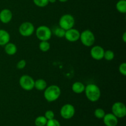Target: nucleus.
<instances>
[{
  "mask_svg": "<svg viewBox=\"0 0 126 126\" xmlns=\"http://www.w3.org/2000/svg\"><path fill=\"white\" fill-rule=\"evenodd\" d=\"M85 95L87 99L91 102H95L101 97V91L100 87L95 84H89L85 87Z\"/></svg>",
  "mask_w": 126,
  "mask_h": 126,
  "instance_id": "1",
  "label": "nucleus"
},
{
  "mask_svg": "<svg viewBox=\"0 0 126 126\" xmlns=\"http://www.w3.org/2000/svg\"><path fill=\"white\" fill-rule=\"evenodd\" d=\"M61 95V89L57 85L47 86L44 90V97L48 102H53L59 99Z\"/></svg>",
  "mask_w": 126,
  "mask_h": 126,
  "instance_id": "2",
  "label": "nucleus"
},
{
  "mask_svg": "<svg viewBox=\"0 0 126 126\" xmlns=\"http://www.w3.org/2000/svg\"><path fill=\"white\" fill-rule=\"evenodd\" d=\"M35 34L39 40L49 41L52 35V30L46 25H41L35 30Z\"/></svg>",
  "mask_w": 126,
  "mask_h": 126,
  "instance_id": "3",
  "label": "nucleus"
},
{
  "mask_svg": "<svg viewBox=\"0 0 126 126\" xmlns=\"http://www.w3.org/2000/svg\"><path fill=\"white\" fill-rule=\"evenodd\" d=\"M79 39L84 46L86 47H91L94 44L95 37L92 31L90 30H85L80 33Z\"/></svg>",
  "mask_w": 126,
  "mask_h": 126,
  "instance_id": "4",
  "label": "nucleus"
},
{
  "mask_svg": "<svg viewBox=\"0 0 126 126\" xmlns=\"http://www.w3.org/2000/svg\"><path fill=\"white\" fill-rule=\"evenodd\" d=\"M75 23V18L72 15L69 14L63 15L60 18L59 22V27H60L65 30H68L70 28H73Z\"/></svg>",
  "mask_w": 126,
  "mask_h": 126,
  "instance_id": "5",
  "label": "nucleus"
},
{
  "mask_svg": "<svg viewBox=\"0 0 126 126\" xmlns=\"http://www.w3.org/2000/svg\"><path fill=\"white\" fill-rule=\"evenodd\" d=\"M19 84L21 88L25 91H32L33 89H34V80L32 76L24 75L20 78Z\"/></svg>",
  "mask_w": 126,
  "mask_h": 126,
  "instance_id": "6",
  "label": "nucleus"
},
{
  "mask_svg": "<svg viewBox=\"0 0 126 126\" xmlns=\"http://www.w3.org/2000/svg\"><path fill=\"white\" fill-rule=\"evenodd\" d=\"M18 32L22 36L28 37L34 33L35 32V28L32 22H25L20 25Z\"/></svg>",
  "mask_w": 126,
  "mask_h": 126,
  "instance_id": "7",
  "label": "nucleus"
},
{
  "mask_svg": "<svg viewBox=\"0 0 126 126\" xmlns=\"http://www.w3.org/2000/svg\"><path fill=\"white\" fill-rule=\"evenodd\" d=\"M111 111L112 113L118 118H123L126 115V107L123 102H117L113 103Z\"/></svg>",
  "mask_w": 126,
  "mask_h": 126,
  "instance_id": "8",
  "label": "nucleus"
},
{
  "mask_svg": "<svg viewBox=\"0 0 126 126\" xmlns=\"http://www.w3.org/2000/svg\"><path fill=\"white\" fill-rule=\"evenodd\" d=\"M60 116L65 119H70L75 116V108L70 103L62 106L60 111Z\"/></svg>",
  "mask_w": 126,
  "mask_h": 126,
  "instance_id": "9",
  "label": "nucleus"
},
{
  "mask_svg": "<svg viewBox=\"0 0 126 126\" xmlns=\"http://www.w3.org/2000/svg\"><path fill=\"white\" fill-rule=\"evenodd\" d=\"M80 32L75 28H70L66 30L64 38L69 42H76L79 39Z\"/></svg>",
  "mask_w": 126,
  "mask_h": 126,
  "instance_id": "10",
  "label": "nucleus"
},
{
  "mask_svg": "<svg viewBox=\"0 0 126 126\" xmlns=\"http://www.w3.org/2000/svg\"><path fill=\"white\" fill-rule=\"evenodd\" d=\"M105 50L100 46H95L92 47L91 49V57L93 59L95 60H100L103 59Z\"/></svg>",
  "mask_w": 126,
  "mask_h": 126,
  "instance_id": "11",
  "label": "nucleus"
},
{
  "mask_svg": "<svg viewBox=\"0 0 126 126\" xmlns=\"http://www.w3.org/2000/svg\"><path fill=\"white\" fill-rule=\"evenodd\" d=\"M102 119L106 126H116L118 124V118L113 113L105 114Z\"/></svg>",
  "mask_w": 126,
  "mask_h": 126,
  "instance_id": "12",
  "label": "nucleus"
},
{
  "mask_svg": "<svg viewBox=\"0 0 126 126\" xmlns=\"http://www.w3.org/2000/svg\"><path fill=\"white\" fill-rule=\"evenodd\" d=\"M12 11L8 9H4L0 12V21L5 24L9 23L12 20Z\"/></svg>",
  "mask_w": 126,
  "mask_h": 126,
  "instance_id": "13",
  "label": "nucleus"
},
{
  "mask_svg": "<svg viewBox=\"0 0 126 126\" xmlns=\"http://www.w3.org/2000/svg\"><path fill=\"white\" fill-rule=\"evenodd\" d=\"M10 34L8 32L3 29H0V46H4L10 41Z\"/></svg>",
  "mask_w": 126,
  "mask_h": 126,
  "instance_id": "14",
  "label": "nucleus"
},
{
  "mask_svg": "<svg viewBox=\"0 0 126 126\" xmlns=\"http://www.w3.org/2000/svg\"><path fill=\"white\" fill-rule=\"evenodd\" d=\"M85 85L83 83L79 81H76V82H74L71 87V89H72L73 92L77 94H82V92H84L85 90Z\"/></svg>",
  "mask_w": 126,
  "mask_h": 126,
  "instance_id": "15",
  "label": "nucleus"
},
{
  "mask_svg": "<svg viewBox=\"0 0 126 126\" xmlns=\"http://www.w3.org/2000/svg\"><path fill=\"white\" fill-rule=\"evenodd\" d=\"M4 51L9 55H14L17 53V47L15 44L9 42L4 46Z\"/></svg>",
  "mask_w": 126,
  "mask_h": 126,
  "instance_id": "16",
  "label": "nucleus"
},
{
  "mask_svg": "<svg viewBox=\"0 0 126 126\" xmlns=\"http://www.w3.org/2000/svg\"><path fill=\"white\" fill-rule=\"evenodd\" d=\"M47 87V82L43 79H38L34 81V88H35L38 91H44Z\"/></svg>",
  "mask_w": 126,
  "mask_h": 126,
  "instance_id": "17",
  "label": "nucleus"
},
{
  "mask_svg": "<svg viewBox=\"0 0 126 126\" xmlns=\"http://www.w3.org/2000/svg\"><path fill=\"white\" fill-rule=\"evenodd\" d=\"M117 11L121 14H125L126 12V0H119L116 4Z\"/></svg>",
  "mask_w": 126,
  "mask_h": 126,
  "instance_id": "18",
  "label": "nucleus"
},
{
  "mask_svg": "<svg viewBox=\"0 0 126 126\" xmlns=\"http://www.w3.org/2000/svg\"><path fill=\"white\" fill-rule=\"evenodd\" d=\"M65 32H66V30H65L64 29L62 28L61 27H59H59H55V28L53 29V30L52 31L53 34L59 38H63V37L65 36Z\"/></svg>",
  "mask_w": 126,
  "mask_h": 126,
  "instance_id": "19",
  "label": "nucleus"
},
{
  "mask_svg": "<svg viewBox=\"0 0 126 126\" xmlns=\"http://www.w3.org/2000/svg\"><path fill=\"white\" fill-rule=\"evenodd\" d=\"M47 119L44 116H39L34 120V124L36 126H46Z\"/></svg>",
  "mask_w": 126,
  "mask_h": 126,
  "instance_id": "20",
  "label": "nucleus"
},
{
  "mask_svg": "<svg viewBox=\"0 0 126 126\" xmlns=\"http://www.w3.org/2000/svg\"><path fill=\"white\" fill-rule=\"evenodd\" d=\"M39 48L43 52H46L50 49V44L48 41H41L39 44Z\"/></svg>",
  "mask_w": 126,
  "mask_h": 126,
  "instance_id": "21",
  "label": "nucleus"
},
{
  "mask_svg": "<svg viewBox=\"0 0 126 126\" xmlns=\"http://www.w3.org/2000/svg\"><path fill=\"white\" fill-rule=\"evenodd\" d=\"M114 56H115V55H114V53L113 50H105L103 59H105L106 60H107V61H111V60H113L114 58Z\"/></svg>",
  "mask_w": 126,
  "mask_h": 126,
  "instance_id": "22",
  "label": "nucleus"
},
{
  "mask_svg": "<svg viewBox=\"0 0 126 126\" xmlns=\"http://www.w3.org/2000/svg\"><path fill=\"white\" fill-rule=\"evenodd\" d=\"M105 111L104 110H103L102 108H97V109L95 110L94 111V116L95 118H97V119H103V117L105 115Z\"/></svg>",
  "mask_w": 126,
  "mask_h": 126,
  "instance_id": "23",
  "label": "nucleus"
},
{
  "mask_svg": "<svg viewBox=\"0 0 126 126\" xmlns=\"http://www.w3.org/2000/svg\"><path fill=\"white\" fill-rule=\"evenodd\" d=\"M33 2L36 6L39 7H44L49 4L48 0H33Z\"/></svg>",
  "mask_w": 126,
  "mask_h": 126,
  "instance_id": "24",
  "label": "nucleus"
},
{
  "mask_svg": "<svg viewBox=\"0 0 126 126\" xmlns=\"http://www.w3.org/2000/svg\"><path fill=\"white\" fill-rule=\"evenodd\" d=\"M46 126H61V125L59 121L54 118L50 120H47Z\"/></svg>",
  "mask_w": 126,
  "mask_h": 126,
  "instance_id": "25",
  "label": "nucleus"
},
{
  "mask_svg": "<svg viewBox=\"0 0 126 126\" xmlns=\"http://www.w3.org/2000/svg\"><path fill=\"white\" fill-rule=\"evenodd\" d=\"M44 116H45V118H46L47 120H50V119H54V117H55V114H54L53 111L47 110L45 112Z\"/></svg>",
  "mask_w": 126,
  "mask_h": 126,
  "instance_id": "26",
  "label": "nucleus"
},
{
  "mask_svg": "<svg viewBox=\"0 0 126 126\" xmlns=\"http://www.w3.org/2000/svg\"><path fill=\"white\" fill-rule=\"evenodd\" d=\"M119 71L122 75L125 76L126 75V63L125 62L122 63L119 66Z\"/></svg>",
  "mask_w": 126,
  "mask_h": 126,
  "instance_id": "27",
  "label": "nucleus"
},
{
  "mask_svg": "<svg viewBox=\"0 0 126 126\" xmlns=\"http://www.w3.org/2000/svg\"><path fill=\"white\" fill-rule=\"evenodd\" d=\"M27 65V62L25 60H20L17 62V68L18 70H22Z\"/></svg>",
  "mask_w": 126,
  "mask_h": 126,
  "instance_id": "28",
  "label": "nucleus"
},
{
  "mask_svg": "<svg viewBox=\"0 0 126 126\" xmlns=\"http://www.w3.org/2000/svg\"><path fill=\"white\" fill-rule=\"evenodd\" d=\"M123 41L124 43H126V32H124L123 34Z\"/></svg>",
  "mask_w": 126,
  "mask_h": 126,
  "instance_id": "29",
  "label": "nucleus"
},
{
  "mask_svg": "<svg viewBox=\"0 0 126 126\" xmlns=\"http://www.w3.org/2000/svg\"><path fill=\"white\" fill-rule=\"evenodd\" d=\"M49 1V3L50 2V3H55L57 1V0H48Z\"/></svg>",
  "mask_w": 126,
  "mask_h": 126,
  "instance_id": "30",
  "label": "nucleus"
},
{
  "mask_svg": "<svg viewBox=\"0 0 126 126\" xmlns=\"http://www.w3.org/2000/svg\"><path fill=\"white\" fill-rule=\"evenodd\" d=\"M58 1H59L60 2H66V1H68V0H58Z\"/></svg>",
  "mask_w": 126,
  "mask_h": 126,
  "instance_id": "31",
  "label": "nucleus"
}]
</instances>
